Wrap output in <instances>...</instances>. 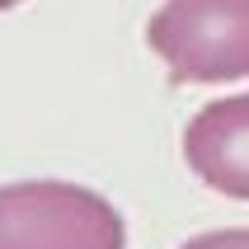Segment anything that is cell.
<instances>
[{
	"label": "cell",
	"mask_w": 249,
	"mask_h": 249,
	"mask_svg": "<svg viewBox=\"0 0 249 249\" xmlns=\"http://www.w3.org/2000/svg\"><path fill=\"white\" fill-rule=\"evenodd\" d=\"M146 42L174 85L245 80L249 0H165L146 24Z\"/></svg>",
	"instance_id": "obj_1"
},
{
	"label": "cell",
	"mask_w": 249,
	"mask_h": 249,
	"mask_svg": "<svg viewBox=\"0 0 249 249\" xmlns=\"http://www.w3.org/2000/svg\"><path fill=\"white\" fill-rule=\"evenodd\" d=\"M127 226L108 197L61 179L0 188V249H123Z\"/></svg>",
	"instance_id": "obj_2"
},
{
	"label": "cell",
	"mask_w": 249,
	"mask_h": 249,
	"mask_svg": "<svg viewBox=\"0 0 249 249\" xmlns=\"http://www.w3.org/2000/svg\"><path fill=\"white\" fill-rule=\"evenodd\" d=\"M183 160L226 197L249 202V94H231L193 113L183 127Z\"/></svg>",
	"instance_id": "obj_3"
},
{
	"label": "cell",
	"mask_w": 249,
	"mask_h": 249,
	"mask_svg": "<svg viewBox=\"0 0 249 249\" xmlns=\"http://www.w3.org/2000/svg\"><path fill=\"white\" fill-rule=\"evenodd\" d=\"M179 249H249V231H207V235L183 240Z\"/></svg>",
	"instance_id": "obj_4"
},
{
	"label": "cell",
	"mask_w": 249,
	"mask_h": 249,
	"mask_svg": "<svg viewBox=\"0 0 249 249\" xmlns=\"http://www.w3.org/2000/svg\"><path fill=\"white\" fill-rule=\"evenodd\" d=\"M10 5H19V0H0V10H10Z\"/></svg>",
	"instance_id": "obj_5"
}]
</instances>
